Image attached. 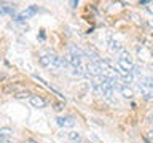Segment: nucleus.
Wrapping results in <instances>:
<instances>
[{
  "label": "nucleus",
  "instance_id": "obj_1",
  "mask_svg": "<svg viewBox=\"0 0 153 143\" xmlns=\"http://www.w3.org/2000/svg\"><path fill=\"white\" fill-rule=\"evenodd\" d=\"M56 122L59 127H74L75 126V118L74 116H57Z\"/></svg>",
  "mask_w": 153,
  "mask_h": 143
},
{
  "label": "nucleus",
  "instance_id": "obj_2",
  "mask_svg": "<svg viewBox=\"0 0 153 143\" xmlns=\"http://www.w3.org/2000/svg\"><path fill=\"white\" fill-rule=\"evenodd\" d=\"M120 69L126 73H132V69H134V64L131 59H118V64H117Z\"/></svg>",
  "mask_w": 153,
  "mask_h": 143
},
{
  "label": "nucleus",
  "instance_id": "obj_3",
  "mask_svg": "<svg viewBox=\"0 0 153 143\" xmlns=\"http://www.w3.org/2000/svg\"><path fill=\"white\" fill-rule=\"evenodd\" d=\"M30 105L35 108H45L46 107V100L42 95H32L30 97Z\"/></svg>",
  "mask_w": 153,
  "mask_h": 143
},
{
  "label": "nucleus",
  "instance_id": "obj_4",
  "mask_svg": "<svg viewBox=\"0 0 153 143\" xmlns=\"http://www.w3.org/2000/svg\"><path fill=\"white\" fill-rule=\"evenodd\" d=\"M108 48H110V51H113V52H121L124 48L121 46V43L117 41V40H113V38H108Z\"/></svg>",
  "mask_w": 153,
  "mask_h": 143
},
{
  "label": "nucleus",
  "instance_id": "obj_5",
  "mask_svg": "<svg viewBox=\"0 0 153 143\" xmlns=\"http://www.w3.org/2000/svg\"><path fill=\"white\" fill-rule=\"evenodd\" d=\"M40 65L42 67H51V54H43L40 57Z\"/></svg>",
  "mask_w": 153,
  "mask_h": 143
},
{
  "label": "nucleus",
  "instance_id": "obj_6",
  "mask_svg": "<svg viewBox=\"0 0 153 143\" xmlns=\"http://www.w3.org/2000/svg\"><path fill=\"white\" fill-rule=\"evenodd\" d=\"M67 137H69L72 142H81V135H80L78 132H74V130H72V132L67 133Z\"/></svg>",
  "mask_w": 153,
  "mask_h": 143
},
{
  "label": "nucleus",
  "instance_id": "obj_7",
  "mask_svg": "<svg viewBox=\"0 0 153 143\" xmlns=\"http://www.w3.org/2000/svg\"><path fill=\"white\" fill-rule=\"evenodd\" d=\"M14 97H16V99H30L32 97V94L30 92H29V91H21V92H16V94H14Z\"/></svg>",
  "mask_w": 153,
  "mask_h": 143
},
{
  "label": "nucleus",
  "instance_id": "obj_8",
  "mask_svg": "<svg viewBox=\"0 0 153 143\" xmlns=\"http://www.w3.org/2000/svg\"><path fill=\"white\" fill-rule=\"evenodd\" d=\"M91 88H93V91H94L96 94H100V92H102V88H100V84H99L96 80L91 81Z\"/></svg>",
  "mask_w": 153,
  "mask_h": 143
},
{
  "label": "nucleus",
  "instance_id": "obj_9",
  "mask_svg": "<svg viewBox=\"0 0 153 143\" xmlns=\"http://www.w3.org/2000/svg\"><path fill=\"white\" fill-rule=\"evenodd\" d=\"M147 122H148V124H153V113H148V116H147Z\"/></svg>",
  "mask_w": 153,
  "mask_h": 143
},
{
  "label": "nucleus",
  "instance_id": "obj_10",
  "mask_svg": "<svg viewBox=\"0 0 153 143\" xmlns=\"http://www.w3.org/2000/svg\"><path fill=\"white\" fill-rule=\"evenodd\" d=\"M132 73H134V75H139V73H140V67H136V65H134Z\"/></svg>",
  "mask_w": 153,
  "mask_h": 143
},
{
  "label": "nucleus",
  "instance_id": "obj_11",
  "mask_svg": "<svg viewBox=\"0 0 153 143\" xmlns=\"http://www.w3.org/2000/svg\"><path fill=\"white\" fill-rule=\"evenodd\" d=\"M54 110H56V111H61V110H62V103L59 102V103H54Z\"/></svg>",
  "mask_w": 153,
  "mask_h": 143
},
{
  "label": "nucleus",
  "instance_id": "obj_12",
  "mask_svg": "<svg viewBox=\"0 0 153 143\" xmlns=\"http://www.w3.org/2000/svg\"><path fill=\"white\" fill-rule=\"evenodd\" d=\"M70 5L72 7H76V5H78V0H70Z\"/></svg>",
  "mask_w": 153,
  "mask_h": 143
},
{
  "label": "nucleus",
  "instance_id": "obj_13",
  "mask_svg": "<svg viewBox=\"0 0 153 143\" xmlns=\"http://www.w3.org/2000/svg\"><path fill=\"white\" fill-rule=\"evenodd\" d=\"M148 135H150V138H153V129H152L150 132H148Z\"/></svg>",
  "mask_w": 153,
  "mask_h": 143
}]
</instances>
